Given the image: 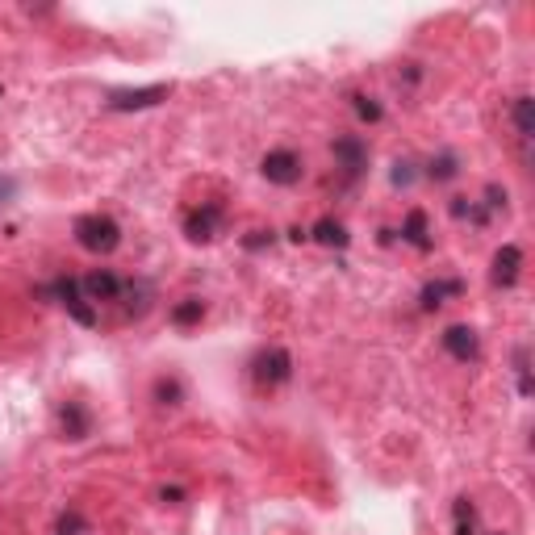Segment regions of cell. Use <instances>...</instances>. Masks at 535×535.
<instances>
[{"instance_id":"obj_15","label":"cell","mask_w":535,"mask_h":535,"mask_svg":"<svg viewBox=\"0 0 535 535\" xmlns=\"http://www.w3.org/2000/svg\"><path fill=\"white\" fill-rule=\"evenodd\" d=\"M452 519H456V535H477V506L469 498H456Z\"/></svg>"},{"instance_id":"obj_5","label":"cell","mask_w":535,"mask_h":535,"mask_svg":"<svg viewBox=\"0 0 535 535\" xmlns=\"http://www.w3.org/2000/svg\"><path fill=\"white\" fill-rule=\"evenodd\" d=\"M331 151H335V164H339L343 180H360V172L368 168V147H364V138L343 134V138H335V143H331Z\"/></svg>"},{"instance_id":"obj_7","label":"cell","mask_w":535,"mask_h":535,"mask_svg":"<svg viewBox=\"0 0 535 535\" xmlns=\"http://www.w3.org/2000/svg\"><path fill=\"white\" fill-rule=\"evenodd\" d=\"M260 172H264V180H272V184H297V180H301V155L289 151V147H276V151L264 155Z\"/></svg>"},{"instance_id":"obj_23","label":"cell","mask_w":535,"mask_h":535,"mask_svg":"<svg viewBox=\"0 0 535 535\" xmlns=\"http://www.w3.org/2000/svg\"><path fill=\"white\" fill-rule=\"evenodd\" d=\"M414 164H410V159H402V164H393V184H410L414 180V172H410Z\"/></svg>"},{"instance_id":"obj_14","label":"cell","mask_w":535,"mask_h":535,"mask_svg":"<svg viewBox=\"0 0 535 535\" xmlns=\"http://www.w3.org/2000/svg\"><path fill=\"white\" fill-rule=\"evenodd\" d=\"M314 239H318L322 247H347V230H343V222H335V218H322V222L314 226Z\"/></svg>"},{"instance_id":"obj_3","label":"cell","mask_w":535,"mask_h":535,"mask_svg":"<svg viewBox=\"0 0 535 535\" xmlns=\"http://www.w3.org/2000/svg\"><path fill=\"white\" fill-rule=\"evenodd\" d=\"M168 84H151V88H113L105 97V109L113 113H134V109H155L159 101H168Z\"/></svg>"},{"instance_id":"obj_16","label":"cell","mask_w":535,"mask_h":535,"mask_svg":"<svg viewBox=\"0 0 535 535\" xmlns=\"http://www.w3.org/2000/svg\"><path fill=\"white\" fill-rule=\"evenodd\" d=\"M205 318V301L201 297H184L180 306L172 310V322L176 327H193V322H201Z\"/></svg>"},{"instance_id":"obj_12","label":"cell","mask_w":535,"mask_h":535,"mask_svg":"<svg viewBox=\"0 0 535 535\" xmlns=\"http://www.w3.org/2000/svg\"><path fill=\"white\" fill-rule=\"evenodd\" d=\"M464 293V281H431V285H423V310H439L444 306V297H460Z\"/></svg>"},{"instance_id":"obj_22","label":"cell","mask_w":535,"mask_h":535,"mask_svg":"<svg viewBox=\"0 0 535 535\" xmlns=\"http://www.w3.org/2000/svg\"><path fill=\"white\" fill-rule=\"evenodd\" d=\"M76 531H84V519L76 515V510H67V515L59 519V535H76Z\"/></svg>"},{"instance_id":"obj_21","label":"cell","mask_w":535,"mask_h":535,"mask_svg":"<svg viewBox=\"0 0 535 535\" xmlns=\"http://www.w3.org/2000/svg\"><path fill=\"white\" fill-rule=\"evenodd\" d=\"M515 368H519V393H523V398H531V377H527V347H519V352H515Z\"/></svg>"},{"instance_id":"obj_24","label":"cell","mask_w":535,"mask_h":535,"mask_svg":"<svg viewBox=\"0 0 535 535\" xmlns=\"http://www.w3.org/2000/svg\"><path fill=\"white\" fill-rule=\"evenodd\" d=\"M264 243H272V230H255V235L247 239V247H264Z\"/></svg>"},{"instance_id":"obj_4","label":"cell","mask_w":535,"mask_h":535,"mask_svg":"<svg viewBox=\"0 0 535 535\" xmlns=\"http://www.w3.org/2000/svg\"><path fill=\"white\" fill-rule=\"evenodd\" d=\"M251 377L260 381V385H285L293 377V356L285 352V347H264L260 356L251 360Z\"/></svg>"},{"instance_id":"obj_6","label":"cell","mask_w":535,"mask_h":535,"mask_svg":"<svg viewBox=\"0 0 535 535\" xmlns=\"http://www.w3.org/2000/svg\"><path fill=\"white\" fill-rule=\"evenodd\" d=\"M222 226H226V209L222 205H201L184 218V235H189L193 243H209V239L222 235Z\"/></svg>"},{"instance_id":"obj_20","label":"cell","mask_w":535,"mask_h":535,"mask_svg":"<svg viewBox=\"0 0 535 535\" xmlns=\"http://www.w3.org/2000/svg\"><path fill=\"white\" fill-rule=\"evenodd\" d=\"M352 105H356V113L364 122H381V105L372 97H364V92H352Z\"/></svg>"},{"instance_id":"obj_8","label":"cell","mask_w":535,"mask_h":535,"mask_svg":"<svg viewBox=\"0 0 535 535\" xmlns=\"http://www.w3.org/2000/svg\"><path fill=\"white\" fill-rule=\"evenodd\" d=\"M122 276H113L109 268H97V272H88L84 281H80V289H84V297L88 301H122Z\"/></svg>"},{"instance_id":"obj_13","label":"cell","mask_w":535,"mask_h":535,"mask_svg":"<svg viewBox=\"0 0 535 535\" xmlns=\"http://www.w3.org/2000/svg\"><path fill=\"white\" fill-rule=\"evenodd\" d=\"M402 239L410 247H418V251H431V235H427V214H423V209H410V218L402 226Z\"/></svg>"},{"instance_id":"obj_1","label":"cell","mask_w":535,"mask_h":535,"mask_svg":"<svg viewBox=\"0 0 535 535\" xmlns=\"http://www.w3.org/2000/svg\"><path fill=\"white\" fill-rule=\"evenodd\" d=\"M72 230H76V243L84 251H92V255H109L113 247L122 243V226L113 222L109 214H80L72 222Z\"/></svg>"},{"instance_id":"obj_17","label":"cell","mask_w":535,"mask_h":535,"mask_svg":"<svg viewBox=\"0 0 535 535\" xmlns=\"http://www.w3.org/2000/svg\"><path fill=\"white\" fill-rule=\"evenodd\" d=\"M427 176H431L435 184H444V180L460 176V159H456L452 151H444V155H435V159H431V168H427Z\"/></svg>"},{"instance_id":"obj_2","label":"cell","mask_w":535,"mask_h":535,"mask_svg":"<svg viewBox=\"0 0 535 535\" xmlns=\"http://www.w3.org/2000/svg\"><path fill=\"white\" fill-rule=\"evenodd\" d=\"M42 293H46V297H55L59 306L80 322V327H97V310L88 306V297H84L80 281H72V276H59V281H55V285H46Z\"/></svg>"},{"instance_id":"obj_11","label":"cell","mask_w":535,"mask_h":535,"mask_svg":"<svg viewBox=\"0 0 535 535\" xmlns=\"http://www.w3.org/2000/svg\"><path fill=\"white\" fill-rule=\"evenodd\" d=\"M59 431H63V439H84V435L92 431L88 410H84L80 402H67V406L59 410Z\"/></svg>"},{"instance_id":"obj_19","label":"cell","mask_w":535,"mask_h":535,"mask_svg":"<svg viewBox=\"0 0 535 535\" xmlns=\"http://www.w3.org/2000/svg\"><path fill=\"white\" fill-rule=\"evenodd\" d=\"M180 398H184V389H180L176 377H159V381H155V402H159V406H176Z\"/></svg>"},{"instance_id":"obj_9","label":"cell","mask_w":535,"mask_h":535,"mask_svg":"<svg viewBox=\"0 0 535 535\" xmlns=\"http://www.w3.org/2000/svg\"><path fill=\"white\" fill-rule=\"evenodd\" d=\"M444 352H448L452 360H460V364H469V360L481 356V339H477L473 327H448V331H444Z\"/></svg>"},{"instance_id":"obj_18","label":"cell","mask_w":535,"mask_h":535,"mask_svg":"<svg viewBox=\"0 0 535 535\" xmlns=\"http://www.w3.org/2000/svg\"><path fill=\"white\" fill-rule=\"evenodd\" d=\"M510 122H515V134L523 138V143H531V97H519L515 105H510Z\"/></svg>"},{"instance_id":"obj_10","label":"cell","mask_w":535,"mask_h":535,"mask_svg":"<svg viewBox=\"0 0 535 535\" xmlns=\"http://www.w3.org/2000/svg\"><path fill=\"white\" fill-rule=\"evenodd\" d=\"M519 268H523V251H519L515 243H506V247L494 255V285L510 289V285L519 281Z\"/></svg>"}]
</instances>
